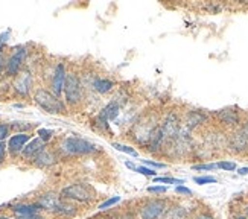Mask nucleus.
<instances>
[{
	"instance_id": "4c0bfd02",
	"label": "nucleus",
	"mask_w": 248,
	"mask_h": 219,
	"mask_svg": "<svg viewBox=\"0 0 248 219\" xmlns=\"http://www.w3.org/2000/svg\"><path fill=\"white\" fill-rule=\"evenodd\" d=\"M241 129H242V133L245 134V137L248 139V119H247L245 122H244V124L241 125Z\"/></svg>"
},
{
	"instance_id": "b1692460",
	"label": "nucleus",
	"mask_w": 248,
	"mask_h": 219,
	"mask_svg": "<svg viewBox=\"0 0 248 219\" xmlns=\"http://www.w3.org/2000/svg\"><path fill=\"white\" fill-rule=\"evenodd\" d=\"M113 148L117 149V151H121L124 152V154H128V156H131V157H139V152L131 148L129 145H122V143H113Z\"/></svg>"
},
{
	"instance_id": "79ce46f5",
	"label": "nucleus",
	"mask_w": 248,
	"mask_h": 219,
	"mask_svg": "<svg viewBox=\"0 0 248 219\" xmlns=\"http://www.w3.org/2000/svg\"><path fill=\"white\" fill-rule=\"evenodd\" d=\"M245 216H247V218H248V204H247V205H245Z\"/></svg>"
},
{
	"instance_id": "7ed1b4c3",
	"label": "nucleus",
	"mask_w": 248,
	"mask_h": 219,
	"mask_svg": "<svg viewBox=\"0 0 248 219\" xmlns=\"http://www.w3.org/2000/svg\"><path fill=\"white\" fill-rule=\"evenodd\" d=\"M61 198L66 201L92 203L96 200V190L87 183H75L61 190Z\"/></svg>"
},
{
	"instance_id": "c756f323",
	"label": "nucleus",
	"mask_w": 248,
	"mask_h": 219,
	"mask_svg": "<svg viewBox=\"0 0 248 219\" xmlns=\"http://www.w3.org/2000/svg\"><path fill=\"white\" fill-rule=\"evenodd\" d=\"M142 164H143V166L151 168V169H165V168H168L165 163H160V161H155V160H142Z\"/></svg>"
},
{
	"instance_id": "37998d69",
	"label": "nucleus",
	"mask_w": 248,
	"mask_h": 219,
	"mask_svg": "<svg viewBox=\"0 0 248 219\" xmlns=\"http://www.w3.org/2000/svg\"><path fill=\"white\" fill-rule=\"evenodd\" d=\"M0 72H2V58H0Z\"/></svg>"
},
{
	"instance_id": "6ab92c4d",
	"label": "nucleus",
	"mask_w": 248,
	"mask_h": 219,
	"mask_svg": "<svg viewBox=\"0 0 248 219\" xmlns=\"http://www.w3.org/2000/svg\"><path fill=\"white\" fill-rule=\"evenodd\" d=\"M92 87H93V90L98 92L99 94H105V93H108V92H111L114 89V82L110 81V79H107V78L96 76V78L93 79V82H92Z\"/></svg>"
},
{
	"instance_id": "2eb2a0df",
	"label": "nucleus",
	"mask_w": 248,
	"mask_h": 219,
	"mask_svg": "<svg viewBox=\"0 0 248 219\" xmlns=\"http://www.w3.org/2000/svg\"><path fill=\"white\" fill-rule=\"evenodd\" d=\"M60 203H61V196L53 192L43 193L37 201V204L41 207V210H47V212H55Z\"/></svg>"
},
{
	"instance_id": "4468645a",
	"label": "nucleus",
	"mask_w": 248,
	"mask_h": 219,
	"mask_svg": "<svg viewBox=\"0 0 248 219\" xmlns=\"http://www.w3.org/2000/svg\"><path fill=\"white\" fill-rule=\"evenodd\" d=\"M31 141V136L29 134H16L9 139L8 141V151L13 157H17L18 154H21V151L25 149L26 143Z\"/></svg>"
},
{
	"instance_id": "0eeeda50",
	"label": "nucleus",
	"mask_w": 248,
	"mask_h": 219,
	"mask_svg": "<svg viewBox=\"0 0 248 219\" xmlns=\"http://www.w3.org/2000/svg\"><path fill=\"white\" fill-rule=\"evenodd\" d=\"M183 128V117L177 111H169L160 122V129L163 133L166 141L175 139Z\"/></svg>"
},
{
	"instance_id": "423d86ee",
	"label": "nucleus",
	"mask_w": 248,
	"mask_h": 219,
	"mask_svg": "<svg viewBox=\"0 0 248 219\" xmlns=\"http://www.w3.org/2000/svg\"><path fill=\"white\" fill-rule=\"evenodd\" d=\"M169 205V201L165 198H151L140 205L137 212L140 219H161Z\"/></svg>"
},
{
	"instance_id": "412c9836",
	"label": "nucleus",
	"mask_w": 248,
	"mask_h": 219,
	"mask_svg": "<svg viewBox=\"0 0 248 219\" xmlns=\"http://www.w3.org/2000/svg\"><path fill=\"white\" fill-rule=\"evenodd\" d=\"M77 212H78L77 205L72 204V203H69V201H66V200H64V201L61 200L60 205L57 207V210L53 212V213H55V215H60V216L70 218V216H73V215H77Z\"/></svg>"
},
{
	"instance_id": "72a5a7b5",
	"label": "nucleus",
	"mask_w": 248,
	"mask_h": 219,
	"mask_svg": "<svg viewBox=\"0 0 248 219\" xmlns=\"http://www.w3.org/2000/svg\"><path fill=\"white\" fill-rule=\"evenodd\" d=\"M175 192L178 193V195H183V196H192L193 195V192L189 189V188H186V186H175Z\"/></svg>"
},
{
	"instance_id": "9d476101",
	"label": "nucleus",
	"mask_w": 248,
	"mask_h": 219,
	"mask_svg": "<svg viewBox=\"0 0 248 219\" xmlns=\"http://www.w3.org/2000/svg\"><path fill=\"white\" fill-rule=\"evenodd\" d=\"M26 60V49L25 47H20L17 50H14L11 53V57L8 58L6 63V73L9 76H17L21 72V67H23Z\"/></svg>"
},
{
	"instance_id": "aec40b11",
	"label": "nucleus",
	"mask_w": 248,
	"mask_h": 219,
	"mask_svg": "<svg viewBox=\"0 0 248 219\" xmlns=\"http://www.w3.org/2000/svg\"><path fill=\"white\" fill-rule=\"evenodd\" d=\"M13 210L16 215H21V216H25V215H35L41 210V207L35 203V204H25V203H20V204H16L13 205Z\"/></svg>"
},
{
	"instance_id": "5701e85b",
	"label": "nucleus",
	"mask_w": 248,
	"mask_h": 219,
	"mask_svg": "<svg viewBox=\"0 0 248 219\" xmlns=\"http://www.w3.org/2000/svg\"><path fill=\"white\" fill-rule=\"evenodd\" d=\"M193 183L200 186H206V184H217L218 180L213 175H198V177H193Z\"/></svg>"
},
{
	"instance_id": "58836bf2",
	"label": "nucleus",
	"mask_w": 248,
	"mask_h": 219,
	"mask_svg": "<svg viewBox=\"0 0 248 219\" xmlns=\"http://www.w3.org/2000/svg\"><path fill=\"white\" fill-rule=\"evenodd\" d=\"M125 166H126L128 169L134 171V172H136V169H137V164H134L133 161H125Z\"/></svg>"
},
{
	"instance_id": "473e14b6",
	"label": "nucleus",
	"mask_w": 248,
	"mask_h": 219,
	"mask_svg": "<svg viewBox=\"0 0 248 219\" xmlns=\"http://www.w3.org/2000/svg\"><path fill=\"white\" fill-rule=\"evenodd\" d=\"M11 126L8 124H0V141H5V139L9 136Z\"/></svg>"
},
{
	"instance_id": "c03bdc74",
	"label": "nucleus",
	"mask_w": 248,
	"mask_h": 219,
	"mask_svg": "<svg viewBox=\"0 0 248 219\" xmlns=\"http://www.w3.org/2000/svg\"><path fill=\"white\" fill-rule=\"evenodd\" d=\"M0 219H9V218H6V216H0Z\"/></svg>"
},
{
	"instance_id": "ea45409f",
	"label": "nucleus",
	"mask_w": 248,
	"mask_h": 219,
	"mask_svg": "<svg viewBox=\"0 0 248 219\" xmlns=\"http://www.w3.org/2000/svg\"><path fill=\"white\" fill-rule=\"evenodd\" d=\"M238 173H239V175H242V177H244V175H248V166H245V168H239V169H238Z\"/></svg>"
},
{
	"instance_id": "c9c22d12",
	"label": "nucleus",
	"mask_w": 248,
	"mask_h": 219,
	"mask_svg": "<svg viewBox=\"0 0 248 219\" xmlns=\"http://www.w3.org/2000/svg\"><path fill=\"white\" fill-rule=\"evenodd\" d=\"M6 151H8V145L5 141H0V163H3L6 158Z\"/></svg>"
},
{
	"instance_id": "6e6552de",
	"label": "nucleus",
	"mask_w": 248,
	"mask_h": 219,
	"mask_svg": "<svg viewBox=\"0 0 248 219\" xmlns=\"http://www.w3.org/2000/svg\"><path fill=\"white\" fill-rule=\"evenodd\" d=\"M209 120V114L204 111V110H189V111L185 113L183 116V126H185L187 131L197 129L200 126H202Z\"/></svg>"
},
{
	"instance_id": "2f4dec72",
	"label": "nucleus",
	"mask_w": 248,
	"mask_h": 219,
	"mask_svg": "<svg viewBox=\"0 0 248 219\" xmlns=\"http://www.w3.org/2000/svg\"><path fill=\"white\" fill-rule=\"evenodd\" d=\"M38 136H40V139L46 143L47 140H50V139H52L53 131H52V129H45V128H41V129H38Z\"/></svg>"
},
{
	"instance_id": "f257e3e1",
	"label": "nucleus",
	"mask_w": 248,
	"mask_h": 219,
	"mask_svg": "<svg viewBox=\"0 0 248 219\" xmlns=\"http://www.w3.org/2000/svg\"><path fill=\"white\" fill-rule=\"evenodd\" d=\"M158 125H160V120L154 111L145 113L133 124L128 137H131L137 145L146 146L151 140V136H153V133Z\"/></svg>"
},
{
	"instance_id": "39448f33",
	"label": "nucleus",
	"mask_w": 248,
	"mask_h": 219,
	"mask_svg": "<svg viewBox=\"0 0 248 219\" xmlns=\"http://www.w3.org/2000/svg\"><path fill=\"white\" fill-rule=\"evenodd\" d=\"M64 97H66V102L70 107H78L82 99H84V87H82V81L79 76L70 72L66 76V82H64Z\"/></svg>"
},
{
	"instance_id": "a211bd4d",
	"label": "nucleus",
	"mask_w": 248,
	"mask_h": 219,
	"mask_svg": "<svg viewBox=\"0 0 248 219\" xmlns=\"http://www.w3.org/2000/svg\"><path fill=\"white\" fill-rule=\"evenodd\" d=\"M161 219H189V210L181 204H170Z\"/></svg>"
},
{
	"instance_id": "393cba45",
	"label": "nucleus",
	"mask_w": 248,
	"mask_h": 219,
	"mask_svg": "<svg viewBox=\"0 0 248 219\" xmlns=\"http://www.w3.org/2000/svg\"><path fill=\"white\" fill-rule=\"evenodd\" d=\"M192 169L197 172H210V171L218 169V166H217V163H198V164H193Z\"/></svg>"
},
{
	"instance_id": "4be33fe9",
	"label": "nucleus",
	"mask_w": 248,
	"mask_h": 219,
	"mask_svg": "<svg viewBox=\"0 0 248 219\" xmlns=\"http://www.w3.org/2000/svg\"><path fill=\"white\" fill-rule=\"evenodd\" d=\"M9 126H11V129L17 131V134H29L31 131L37 126V124H31V122H13Z\"/></svg>"
},
{
	"instance_id": "bb28decb",
	"label": "nucleus",
	"mask_w": 248,
	"mask_h": 219,
	"mask_svg": "<svg viewBox=\"0 0 248 219\" xmlns=\"http://www.w3.org/2000/svg\"><path fill=\"white\" fill-rule=\"evenodd\" d=\"M218 169H222V171H227V172H233L238 169V166H236L234 161H229V160H221L217 163Z\"/></svg>"
},
{
	"instance_id": "a19ab883",
	"label": "nucleus",
	"mask_w": 248,
	"mask_h": 219,
	"mask_svg": "<svg viewBox=\"0 0 248 219\" xmlns=\"http://www.w3.org/2000/svg\"><path fill=\"white\" fill-rule=\"evenodd\" d=\"M232 219H248L245 215H236V216H233Z\"/></svg>"
},
{
	"instance_id": "e433bc0d",
	"label": "nucleus",
	"mask_w": 248,
	"mask_h": 219,
	"mask_svg": "<svg viewBox=\"0 0 248 219\" xmlns=\"http://www.w3.org/2000/svg\"><path fill=\"white\" fill-rule=\"evenodd\" d=\"M16 219H45L41 215L35 213V215H25V216H21V215H16Z\"/></svg>"
},
{
	"instance_id": "ddd939ff",
	"label": "nucleus",
	"mask_w": 248,
	"mask_h": 219,
	"mask_svg": "<svg viewBox=\"0 0 248 219\" xmlns=\"http://www.w3.org/2000/svg\"><path fill=\"white\" fill-rule=\"evenodd\" d=\"M14 89L18 94L21 96H26L29 94L31 89H32V75L31 72L26 70H21L17 76H16V81H14Z\"/></svg>"
},
{
	"instance_id": "f3484780",
	"label": "nucleus",
	"mask_w": 248,
	"mask_h": 219,
	"mask_svg": "<svg viewBox=\"0 0 248 219\" xmlns=\"http://www.w3.org/2000/svg\"><path fill=\"white\" fill-rule=\"evenodd\" d=\"M32 163H34V166L37 168H49L52 164L57 163V154L53 151L45 148L34 160H32Z\"/></svg>"
},
{
	"instance_id": "f03ea898",
	"label": "nucleus",
	"mask_w": 248,
	"mask_h": 219,
	"mask_svg": "<svg viewBox=\"0 0 248 219\" xmlns=\"http://www.w3.org/2000/svg\"><path fill=\"white\" fill-rule=\"evenodd\" d=\"M60 151L64 156H89L98 151V146L81 137H66L61 140Z\"/></svg>"
},
{
	"instance_id": "c85d7f7f",
	"label": "nucleus",
	"mask_w": 248,
	"mask_h": 219,
	"mask_svg": "<svg viewBox=\"0 0 248 219\" xmlns=\"http://www.w3.org/2000/svg\"><path fill=\"white\" fill-rule=\"evenodd\" d=\"M121 201V196H111V198H108V200H105L98 209L99 210H107V209H110V207H113L114 204H117Z\"/></svg>"
},
{
	"instance_id": "1a4fd4ad",
	"label": "nucleus",
	"mask_w": 248,
	"mask_h": 219,
	"mask_svg": "<svg viewBox=\"0 0 248 219\" xmlns=\"http://www.w3.org/2000/svg\"><path fill=\"white\" fill-rule=\"evenodd\" d=\"M227 148L233 154H245L248 151V139L242 133V129H234L227 136Z\"/></svg>"
},
{
	"instance_id": "dca6fc26",
	"label": "nucleus",
	"mask_w": 248,
	"mask_h": 219,
	"mask_svg": "<svg viewBox=\"0 0 248 219\" xmlns=\"http://www.w3.org/2000/svg\"><path fill=\"white\" fill-rule=\"evenodd\" d=\"M46 148V143L43 141L40 137H37V139H32L29 143L25 146V149L21 151V156H23V158H29V160H34L40 152Z\"/></svg>"
},
{
	"instance_id": "a878e982",
	"label": "nucleus",
	"mask_w": 248,
	"mask_h": 219,
	"mask_svg": "<svg viewBox=\"0 0 248 219\" xmlns=\"http://www.w3.org/2000/svg\"><path fill=\"white\" fill-rule=\"evenodd\" d=\"M163 183V184H185V180H178V178H172V177H155L154 178V184Z\"/></svg>"
},
{
	"instance_id": "7c9ffc66",
	"label": "nucleus",
	"mask_w": 248,
	"mask_h": 219,
	"mask_svg": "<svg viewBox=\"0 0 248 219\" xmlns=\"http://www.w3.org/2000/svg\"><path fill=\"white\" fill-rule=\"evenodd\" d=\"M168 186H149L148 188V193H155V195H161V193H166L168 192Z\"/></svg>"
},
{
	"instance_id": "f8f14e48",
	"label": "nucleus",
	"mask_w": 248,
	"mask_h": 219,
	"mask_svg": "<svg viewBox=\"0 0 248 219\" xmlns=\"http://www.w3.org/2000/svg\"><path fill=\"white\" fill-rule=\"evenodd\" d=\"M66 67H64L62 63H58L55 70H53L52 75V81H50V87H52V93L55 94L57 97L61 96L62 90H64V82H66Z\"/></svg>"
},
{
	"instance_id": "cd10ccee",
	"label": "nucleus",
	"mask_w": 248,
	"mask_h": 219,
	"mask_svg": "<svg viewBox=\"0 0 248 219\" xmlns=\"http://www.w3.org/2000/svg\"><path fill=\"white\" fill-rule=\"evenodd\" d=\"M136 172H137V173L145 175V177H153V178H155V177H157L155 169H151V168H148V166H143V164H140V166H137Z\"/></svg>"
},
{
	"instance_id": "9b49d317",
	"label": "nucleus",
	"mask_w": 248,
	"mask_h": 219,
	"mask_svg": "<svg viewBox=\"0 0 248 219\" xmlns=\"http://www.w3.org/2000/svg\"><path fill=\"white\" fill-rule=\"evenodd\" d=\"M215 116L218 117V120L229 128H236L238 125H241V113L236 108H222L219 111L215 113Z\"/></svg>"
},
{
	"instance_id": "f704fd0d",
	"label": "nucleus",
	"mask_w": 248,
	"mask_h": 219,
	"mask_svg": "<svg viewBox=\"0 0 248 219\" xmlns=\"http://www.w3.org/2000/svg\"><path fill=\"white\" fill-rule=\"evenodd\" d=\"M192 219H215V216H213V213L209 212V210H201V212H198L195 216H192Z\"/></svg>"
},
{
	"instance_id": "20e7f679",
	"label": "nucleus",
	"mask_w": 248,
	"mask_h": 219,
	"mask_svg": "<svg viewBox=\"0 0 248 219\" xmlns=\"http://www.w3.org/2000/svg\"><path fill=\"white\" fill-rule=\"evenodd\" d=\"M34 101L35 104L45 110L46 113L50 114H66V105L61 102L60 97H57L52 92L46 89H38L34 93Z\"/></svg>"
}]
</instances>
